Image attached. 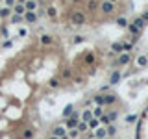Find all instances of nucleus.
I'll use <instances>...</instances> for the list:
<instances>
[{
    "label": "nucleus",
    "instance_id": "nucleus-10",
    "mask_svg": "<svg viewBox=\"0 0 148 139\" xmlns=\"http://www.w3.org/2000/svg\"><path fill=\"white\" fill-rule=\"evenodd\" d=\"M104 115V109H102V106H96L95 109H93V117H96V119H100Z\"/></svg>",
    "mask_w": 148,
    "mask_h": 139
},
{
    "label": "nucleus",
    "instance_id": "nucleus-23",
    "mask_svg": "<svg viewBox=\"0 0 148 139\" xmlns=\"http://www.w3.org/2000/svg\"><path fill=\"white\" fill-rule=\"evenodd\" d=\"M9 13H11L9 7H4V9H0V17H9Z\"/></svg>",
    "mask_w": 148,
    "mask_h": 139
},
{
    "label": "nucleus",
    "instance_id": "nucleus-42",
    "mask_svg": "<svg viewBox=\"0 0 148 139\" xmlns=\"http://www.w3.org/2000/svg\"><path fill=\"white\" fill-rule=\"evenodd\" d=\"M19 2H21V4H24V2H26V0H19Z\"/></svg>",
    "mask_w": 148,
    "mask_h": 139
},
{
    "label": "nucleus",
    "instance_id": "nucleus-8",
    "mask_svg": "<svg viewBox=\"0 0 148 139\" xmlns=\"http://www.w3.org/2000/svg\"><path fill=\"white\" fill-rule=\"evenodd\" d=\"M13 11H15L17 15H24V13H26V6H24V4H21V2H19L17 6L13 7Z\"/></svg>",
    "mask_w": 148,
    "mask_h": 139
},
{
    "label": "nucleus",
    "instance_id": "nucleus-41",
    "mask_svg": "<svg viewBox=\"0 0 148 139\" xmlns=\"http://www.w3.org/2000/svg\"><path fill=\"white\" fill-rule=\"evenodd\" d=\"M50 139H59V137H57V136H52V137H50Z\"/></svg>",
    "mask_w": 148,
    "mask_h": 139
},
{
    "label": "nucleus",
    "instance_id": "nucleus-29",
    "mask_svg": "<svg viewBox=\"0 0 148 139\" xmlns=\"http://www.w3.org/2000/svg\"><path fill=\"white\" fill-rule=\"evenodd\" d=\"M50 87H54V89H56V87H59V80H56V78H52V80H50V83H48Z\"/></svg>",
    "mask_w": 148,
    "mask_h": 139
},
{
    "label": "nucleus",
    "instance_id": "nucleus-33",
    "mask_svg": "<svg viewBox=\"0 0 148 139\" xmlns=\"http://www.w3.org/2000/svg\"><path fill=\"white\" fill-rule=\"evenodd\" d=\"M137 121V115H130V117H126V122H135Z\"/></svg>",
    "mask_w": 148,
    "mask_h": 139
},
{
    "label": "nucleus",
    "instance_id": "nucleus-40",
    "mask_svg": "<svg viewBox=\"0 0 148 139\" xmlns=\"http://www.w3.org/2000/svg\"><path fill=\"white\" fill-rule=\"evenodd\" d=\"M143 19H145V22L148 21V11H146V13H145V15H143Z\"/></svg>",
    "mask_w": 148,
    "mask_h": 139
},
{
    "label": "nucleus",
    "instance_id": "nucleus-30",
    "mask_svg": "<svg viewBox=\"0 0 148 139\" xmlns=\"http://www.w3.org/2000/svg\"><path fill=\"white\" fill-rule=\"evenodd\" d=\"M117 24H119V26H128V22H126L124 17H120V19H117Z\"/></svg>",
    "mask_w": 148,
    "mask_h": 139
},
{
    "label": "nucleus",
    "instance_id": "nucleus-31",
    "mask_svg": "<svg viewBox=\"0 0 148 139\" xmlns=\"http://www.w3.org/2000/svg\"><path fill=\"white\" fill-rule=\"evenodd\" d=\"M115 134H117L115 126H107V136H115Z\"/></svg>",
    "mask_w": 148,
    "mask_h": 139
},
{
    "label": "nucleus",
    "instance_id": "nucleus-26",
    "mask_svg": "<svg viewBox=\"0 0 148 139\" xmlns=\"http://www.w3.org/2000/svg\"><path fill=\"white\" fill-rule=\"evenodd\" d=\"M56 7H48V9H46V15H48V17H56Z\"/></svg>",
    "mask_w": 148,
    "mask_h": 139
},
{
    "label": "nucleus",
    "instance_id": "nucleus-22",
    "mask_svg": "<svg viewBox=\"0 0 148 139\" xmlns=\"http://www.w3.org/2000/svg\"><path fill=\"white\" fill-rule=\"evenodd\" d=\"M137 63H139V65H141V67H145L146 63H148V58H146V56H141V58L137 59Z\"/></svg>",
    "mask_w": 148,
    "mask_h": 139
},
{
    "label": "nucleus",
    "instance_id": "nucleus-20",
    "mask_svg": "<svg viewBox=\"0 0 148 139\" xmlns=\"http://www.w3.org/2000/svg\"><path fill=\"white\" fill-rule=\"evenodd\" d=\"M22 19H24V15H13V17H11V22H13V24H17V22H21Z\"/></svg>",
    "mask_w": 148,
    "mask_h": 139
},
{
    "label": "nucleus",
    "instance_id": "nucleus-24",
    "mask_svg": "<svg viewBox=\"0 0 148 139\" xmlns=\"http://www.w3.org/2000/svg\"><path fill=\"white\" fill-rule=\"evenodd\" d=\"M96 6H98V4H96V0H89L87 7H89V9H91V11H95V9H96Z\"/></svg>",
    "mask_w": 148,
    "mask_h": 139
},
{
    "label": "nucleus",
    "instance_id": "nucleus-38",
    "mask_svg": "<svg viewBox=\"0 0 148 139\" xmlns=\"http://www.w3.org/2000/svg\"><path fill=\"white\" fill-rule=\"evenodd\" d=\"M117 117H119V115H117V113H115V111H113V113H109V119H111V121H115V119H117Z\"/></svg>",
    "mask_w": 148,
    "mask_h": 139
},
{
    "label": "nucleus",
    "instance_id": "nucleus-9",
    "mask_svg": "<svg viewBox=\"0 0 148 139\" xmlns=\"http://www.w3.org/2000/svg\"><path fill=\"white\" fill-rule=\"evenodd\" d=\"M95 136H96V139H106V137H107V130L98 128V130L95 132Z\"/></svg>",
    "mask_w": 148,
    "mask_h": 139
},
{
    "label": "nucleus",
    "instance_id": "nucleus-1",
    "mask_svg": "<svg viewBox=\"0 0 148 139\" xmlns=\"http://www.w3.org/2000/svg\"><path fill=\"white\" fill-rule=\"evenodd\" d=\"M72 24H76V26H83L85 24V15L81 13V11L72 13Z\"/></svg>",
    "mask_w": 148,
    "mask_h": 139
},
{
    "label": "nucleus",
    "instance_id": "nucleus-12",
    "mask_svg": "<svg viewBox=\"0 0 148 139\" xmlns=\"http://www.w3.org/2000/svg\"><path fill=\"white\" fill-rule=\"evenodd\" d=\"M128 32H130L131 35H139V32H141V30H139L135 24H128Z\"/></svg>",
    "mask_w": 148,
    "mask_h": 139
},
{
    "label": "nucleus",
    "instance_id": "nucleus-19",
    "mask_svg": "<svg viewBox=\"0 0 148 139\" xmlns=\"http://www.w3.org/2000/svg\"><path fill=\"white\" fill-rule=\"evenodd\" d=\"M133 24H135V26H137V28H139V30H141V28H143V26H145V19H143V17H139V19H135V22H133Z\"/></svg>",
    "mask_w": 148,
    "mask_h": 139
},
{
    "label": "nucleus",
    "instance_id": "nucleus-2",
    "mask_svg": "<svg viewBox=\"0 0 148 139\" xmlns=\"http://www.w3.org/2000/svg\"><path fill=\"white\" fill-rule=\"evenodd\" d=\"M78 117H80V113H72L71 117H67V124H65V126H67L69 130L76 128V126H78V122H80V121H78Z\"/></svg>",
    "mask_w": 148,
    "mask_h": 139
},
{
    "label": "nucleus",
    "instance_id": "nucleus-17",
    "mask_svg": "<svg viewBox=\"0 0 148 139\" xmlns=\"http://www.w3.org/2000/svg\"><path fill=\"white\" fill-rule=\"evenodd\" d=\"M72 109H74V108H72V106H71V104H69V106H67V108H65V109H63V117H71V115H72Z\"/></svg>",
    "mask_w": 148,
    "mask_h": 139
},
{
    "label": "nucleus",
    "instance_id": "nucleus-7",
    "mask_svg": "<svg viewBox=\"0 0 148 139\" xmlns=\"http://www.w3.org/2000/svg\"><path fill=\"white\" fill-rule=\"evenodd\" d=\"M65 132H67V126H56V130H54V136H57V137H63L65 136Z\"/></svg>",
    "mask_w": 148,
    "mask_h": 139
},
{
    "label": "nucleus",
    "instance_id": "nucleus-43",
    "mask_svg": "<svg viewBox=\"0 0 148 139\" xmlns=\"http://www.w3.org/2000/svg\"><path fill=\"white\" fill-rule=\"evenodd\" d=\"M109 2H113V4H115V2H117V0H109Z\"/></svg>",
    "mask_w": 148,
    "mask_h": 139
},
{
    "label": "nucleus",
    "instance_id": "nucleus-34",
    "mask_svg": "<svg viewBox=\"0 0 148 139\" xmlns=\"http://www.w3.org/2000/svg\"><path fill=\"white\" fill-rule=\"evenodd\" d=\"M69 137H72V139H74V137H78V130H74V128H72V130H71V134H69Z\"/></svg>",
    "mask_w": 148,
    "mask_h": 139
},
{
    "label": "nucleus",
    "instance_id": "nucleus-25",
    "mask_svg": "<svg viewBox=\"0 0 148 139\" xmlns=\"http://www.w3.org/2000/svg\"><path fill=\"white\" fill-rule=\"evenodd\" d=\"M104 100H106V104H113V102H115V97H113V95H106Z\"/></svg>",
    "mask_w": 148,
    "mask_h": 139
},
{
    "label": "nucleus",
    "instance_id": "nucleus-11",
    "mask_svg": "<svg viewBox=\"0 0 148 139\" xmlns=\"http://www.w3.org/2000/svg\"><path fill=\"white\" fill-rule=\"evenodd\" d=\"M54 43V37H50V35H43L41 37V45H52Z\"/></svg>",
    "mask_w": 148,
    "mask_h": 139
},
{
    "label": "nucleus",
    "instance_id": "nucleus-18",
    "mask_svg": "<svg viewBox=\"0 0 148 139\" xmlns=\"http://www.w3.org/2000/svg\"><path fill=\"white\" fill-rule=\"evenodd\" d=\"M111 48L115 50V52H119V54H120V52H122V50H124V46H122V43H115V45H113Z\"/></svg>",
    "mask_w": 148,
    "mask_h": 139
},
{
    "label": "nucleus",
    "instance_id": "nucleus-3",
    "mask_svg": "<svg viewBox=\"0 0 148 139\" xmlns=\"http://www.w3.org/2000/svg\"><path fill=\"white\" fill-rule=\"evenodd\" d=\"M100 9H102V13L109 15V13H113V9H115V6H113V2H109V0H106V2H102V6H100Z\"/></svg>",
    "mask_w": 148,
    "mask_h": 139
},
{
    "label": "nucleus",
    "instance_id": "nucleus-36",
    "mask_svg": "<svg viewBox=\"0 0 148 139\" xmlns=\"http://www.w3.org/2000/svg\"><path fill=\"white\" fill-rule=\"evenodd\" d=\"M122 46H124V50H130V48H131V43H124Z\"/></svg>",
    "mask_w": 148,
    "mask_h": 139
},
{
    "label": "nucleus",
    "instance_id": "nucleus-39",
    "mask_svg": "<svg viewBox=\"0 0 148 139\" xmlns=\"http://www.w3.org/2000/svg\"><path fill=\"white\" fill-rule=\"evenodd\" d=\"M6 4H7V6H13V4H15V0H6Z\"/></svg>",
    "mask_w": 148,
    "mask_h": 139
},
{
    "label": "nucleus",
    "instance_id": "nucleus-44",
    "mask_svg": "<svg viewBox=\"0 0 148 139\" xmlns=\"http://www.w3.org/2000/svg\"><path fill=\"white\" fill-rule=\"evenodd\" d=\"M39 2H46V0H39Z\"/></svg>",
    "mask_w": 148,
    "mask_h": 139
},
{
    "label": "nucleus",
    "instance_id": "nucleus-15",
    "mask_svg": "<svg viewBox=\"0 0 148 139\" xmlns=\"http://www.w3.org/2000/svg\"><path fill=\"white\" fill-rule=\"evenodd\" d=\"M91 119H93V111L85 109V111H83V121H85V122H89V121H91Z\"/></svg>",
    "mask_w": 148,
    "mask_h": 139
},
{
    "label": "nucleus",
    "instance_id": "nucleus-35",
    "mask_svg": "<svg viewBox=\"0 0 148 139\" xmlns=\"http://www.w3.org/2000/svg\"><path fill=\"white\" fill-rule=\"evenodd\" d=\"M83 41V37H81V35H76V37H74V43H81Z\"/></svg>",
    "mask_w": 148,
    "mask_h": 139
},
{
    "label": "nucleus",
    "instance_id": "nucleus-4",
    "mask_svg": "<svg viewBox=\"0 0 148 139\" xmlns=\"http://www.w3.org/2000/svg\"><path fill=\"white\" fill-rule=\"evenodd\" d=\"M128 61H130V54H128V52H120L119 59H117V65H126Z\"/></svg>",
    "mask_w": 148,
    "mask_h": 139
},
{
    "label": "nucleus",
    "instance_id": "nucleus-28",
    "mask_svg": "<svg viewBox=\"0 0 148 139\" xmlns=\"http://www.w3.org/2000/svg\"><path fill=\"white\" fill-rule=\"evenodd\" d=\"M33 137V130H24V139H32Z\"/></svg>",
    "mask_w": 148,
    "mask_h": 139
},
{
    "label": "nucleus",
    "instance_id": "nucleus-37",
    "mask_svg": "<svg viewBox=\"0 0 148 139\" xmlns=\"http://www.w3.org/2000/svg\"><path fill=\"white\" fill-rule=\"evenodd\" d=\"M63 78H71V71H63Z\"/></svg>",
    "mask_w": 148,
    "mask_h": 139
},
{
    "label": "nucleus",
    "instance_id": "nucleus-5",
    "mask_svg": "<svg viewBox=\"0 0 148 139\" xmlns=\"http://www.w3.org/2000/svg\"><path fill=\"white\" fill-rule=\"evenodd\" d=\"M24 6H26V11H35L37 9V2H35V0H26Z\"/></svg>",
    "mask_w": 148,
    "mask_h": 139
},
{
    "label": "nucleus",
    "instance_id": "nucleus-13",
    "mask_svg": "<svg viewBox=\"0 0 148 139\" xmlns=\"http://www.w3.org/2000/svg\"><path fill=\"white\" fill-rule=\"evenodd\" d=\"M76 128H78V132H85V130L89 128V124H87L85 121H81V122H78V126H76Z\"/></svg>",
    "mask_w": 148,
    "mask_h": 139
},
{
    "label": "nucleus",
    "instance_id": "nucleus-27",
    "mask_svg": "<svg viewBox=\"0 0 148 139\" xmlns=\"http://www.w3.org/2000/svg\"><path fill=\"white\" fill-rule=\"evenodd\" d=\"M98 121H100V122H102V124H107V122H109V121H111V119H109V115H102V117H100V119H98Z\"/></svg>",
    "mask_w": 148,
    "mask_h": 139
},
{
    "label": "nucleus",
    "instance_id": "nucleus-14",
    "mask_svg": "<svg viewBox=\"0 0 148 139\" xmlns=\"http://www.w3.org/2000/svg\"><path fill=\"white\" fill-rule=\"evenodd\" d=\"M95 104H96V106H104V104H106V100H104V97H102V95L95 97Z\"/></svg>",
    "mask_w": 148,
    "mask_h": 139
},
{
    "label": "nucleus",
    "instance_id": "nucleus-32",
    "mask_svg": "<svg viewBox=\"0 0 148 139\" xmlns=\"http://www.w3.org/2000/svg\"><path fill=\"white\" fill-rule=\"evenodd\" d=\"M93 61H95V56H93V54H87V56H85V63H93Z\"/></svg>",
    "mask_w": 148,
    "mask_h": 139
},
{
    "label": "nucleus",
    "instance_id": "nucleus-6",
    "mask_svg": "<svg viewBox=\"0 0 148 139\" xmlns=\"http://www.w3.org/2000/svg\"><path fill=\"white\" fill-rule=\"evenodd\" d=\"M24 21L26 22H35L37 21V15L33 13V11H26V13H24Z\"/></svg>",
    "mask_w": 148,
    "mask_h": 139
},
{
    "label": "nucleus",
    "instance_id": "nucleus-21",
    "mask_svg": "<svg viewBox=\"0 0 148 139\" xmlns=\"http://www.w3.org/2000/svg\"><path fill=\"white\" fill-rule=\"evenodd\" d=\"M87 124H89V126H91V128H96V126H98V124H100V121H98V119H96V117H95V119H91V121H89V122H87Z\"/></svg>",
    "mask_w": 148,
    "mask_h": 139
},
{
    "label": "nucleus",
    "instance_id": "nucleus-16",
    "mask_svg": "<svg viewBox=\"0 0 148 139\" xmlns=\"http://www.w3.org/2000/svg\"><path fill=\"white\" fill-rule=\"evenodd\" d=\"M119 80H120V73H119V71H115V73L111 74V83H117Z\"/></svg>",
    "mask_w": 148,
    "mask_h": 139
}]
</instances>
